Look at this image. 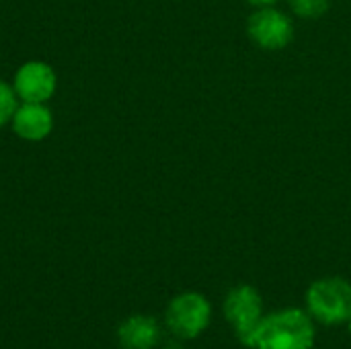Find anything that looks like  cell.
Returning a JSON list of instances; mask_svg holds the SVG:
<instances>
[{
	"mask_svg": "<svg viewBox=\"0 0 351 349\" xmlns=\"http://www.w3.org/2000/svg\"><path fill=\"white\" fill-rule=\"evenodd\" d=\"M56 72L49 64L31 60L25 62L12 80V88L23 103H45L56 93Z\"/></svg>",
	"mask_w": 351,
	"mask_h": 349,
	"instance_id": "6",
	"label": "cell"
},
{
	"mask_svg": "<svg viewBox=\"0 0 351 349\" xmlns=\"http://www.w3.org/2000/svg\"><path fill=\"white\" fill-rule=\"evenodd\" d=\"M222 315L241 341L257 327V323L265 315L261 292L251 284L232 286L222 300Z\"/></svg>",
	"mask_w": 351,
	"mask_h": 349,
	"instance_id": "4",
	"label": "cell"
},
{
	"mask_svg": "<svg viewBox=\"0 0 351 349\" xmlns=\"http://www.w3.org/2000/svg\"><path fill=\"white\" fill-rule=\"evenodd\" d=\"M290 8L294 10V14H298L300 19H321L327 10L331 0H288Z\"/></svg>",
	"mask_w": 351,
	"mask_h": 349,
	"instance_id": "9",
	"label": "cell"
},
{
	"mask_svg": "<svg viewBox=\"0 0 351 349\" xmlns=\"http://www.w3.org/2000/svg\"><path fill=\"white\" fill-rule=\"evenodd\" d=\"M247 35L265 51H280L294 39V21L278 6H261L247 21Z\"/></svg>",
	"mask_w": 351,
	"mask_h": 349,
	"instance_id": "5",
	"label": "cell"
},
{
	"mask_svg": "<svg viewBox=\"0 0 351 349\" xmlns=\"http://www.w3.org/2000/svg\"><path fill=\"white\" fill-rule=\"evenodd\" d=\"M162 349H183V341L171 335V339L162 344Z\"/></svg>",
	"mask_w": 351,
	"mask_h": 349,
	"instance_id": "12",
	"label": "cell"
},
{
	"mask_svg": "<svg viewBox=\"0 0 351 349\" xmlns=\"http://www.w3.org/2000/svg\"><path fill=\"white\" fill-rule=\"evenodd\" d=\"M16 93L10 84H6L4 80H0V128L6 125L8 121H12V115L16 111Z\"/></svg>",
	"mask_w": 351,
	"mask_h": 349,
	"instance_id": "10",
	"label": "cell"
},
{
	"mask_svg": "<svg viewBox=\"0 0 351 349\" xmlns=\"http://www.w3.org/2000/svg\"><path fill=\"white\" fill-rule=\"evenodd\" d=\"M121 349H154L162 344L160 323L150 315H132L117 327Z\"/></svg>",
	"mask_w": 351,
	"mask_h": 349,
	"instance_id": "7",
	"label": "cell"
},
{
	"mask_svg": "<svg viewBox=\"0 0 351 349\" xmlns=\"http://www.w3.org/2000/svg\"><path fill=\"white\" fill-rule=\"evenodd\" d=\"M304 309L321 327H346L351 319V282L339 276L315 280L304 294Z\"/></svg>",
	"mask_w": 351,
	"mask_h": 349,
	"instance_id": "2",
	"label": "cell"
},
{
	"mask_svg": "<svg viewBox=\"0 0 351 349\" xmlns=\"http://www.w3.org/2000/svg\"><path fill=\"white\" fill-rule=\"evenodd\" d=\"M212 319L214 306L210 298L195 290H187L173 296L165 311L167 331L181 341H191L204 335L212 325Z\"/></svg>",
	"mask_w": 351,
	"mask_h": 349,
	"instance_id": "3",
	"label": "cell"
},
{
	"mask_svg": "<svg viewBox=\"0 0 351 349\" xmlns=\"http://www.w3.org/2000/svg\"><path fill=\"white\" fill-rule=\"evenodd\" d=\"M317 327L306 309L286 306L265 313L241 344L249 349H313L317 344Z\"/></svg>",
	"mask_w": 351,
	"mask_h": 349,
	"instance_id": "1",
	"label": "cell"
},
{
	"mask_svg": "<svg viewBox=\"0 0 351 349\" xmlns=\"http://www.w3.org/2000/svg\"><path fill=\"white\" fill-rule=\"evenodd\" d=\"M253 8H261V6H276L280 0H247Z\"/></svg>",
	"mask_w": 351,
	"mask_h": 349,
	"instance_id": "11",
	"label": "cell"
},
{
	"mask_svg": "<svg viewBox=\"0 0 351 349\" xmlns=\"http://www.w3.org/2000/svg\"><path fill=\"white\" fill-rule=\"evenodd\" d=\"M346 327H348V333H350V335H351V319H350V321H348V323H346Z\"/></svg>",
	"mask_w": 351,
	"mask_h": 349,
	"instance_id": "13",
	"label": "cell"
},
{
	"mask_svg": "<svg viewBox=\"0 0 351 349\" xmlns=\"http://www.w3.org/2000/svg\"><path fill=\"white\" fill-rule=\"evenodd\" d=\"M12 130L21 140L27 142L45 140L53 130L51 111L43 103H23L12 115Z\"/></svg>",
	"mask_w": 351,
	"mask_h": 349,
	"instance_id": "8",
	"label": "cell"
}]
</instances>
